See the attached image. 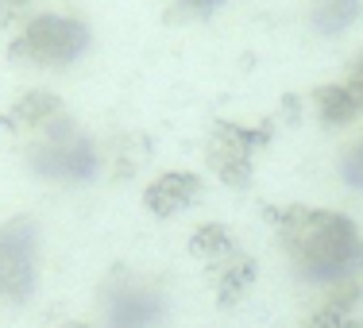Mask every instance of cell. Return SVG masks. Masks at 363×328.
<instances>
[{
	"mask_svg": "<svg viewBox=\"0 0 363 328\" xmlns=\"http://www.w3.org/2000/svg\"><path fill=\"white\" fill-rule=\"evenodd\" d=\"M363 16V0H309V28L325 39H336L344 35L348 28H356Z\"/></svg>",
	"mask_w": 363,
	"mask_h": 328,
	"instance_id": "cell-11",
	"label": "cell"
},
{
	"mask_svg": "<svg viewBox=\"0 0 363 328\" xmlns=\"http://www.w3.org/2000/svg\"><path fill=\"white\" fill-rule=\"evenodd\" d=\"M62 120H70L62 97L50 89H28L16 97V105L8 108V128L12 132H23V135H47L50 128H58Z\"/></svg>",
	"mask_w": 363,
	"mask_h": 328,
	"instance_id": "cell-9",
	"label": "cell"
},
{
	"mask_svg": "<svg viewBox=\"0 0 363 328\" xmlns=\"http://www.w3.org/2000/svg\"><path fill=\"white\" fill-rule=\"evenodd\" d=\"M267 220L309 286L328 290L344 278H363V236L352 217L313 205H279L267 209Z\"/></svg>",
	"mask_w": 363,
	"mask_h": 328,
	"instance_id": "cell-1",
	"label": "cell"
},
{
	"mask_svg": "<svg viewBox=\"0 0 363 328\" xmlns=\"http://www.w3.org/2000/svg\"><path fill=\"white\" fill-rule=\"evenodd\" d=\"M147 154H151V143H147L143 135H135V132L112 135V143H108V151H105L108 174L120 178V182H124V178H135V174L143 170Z\"/></svg>",
	"mask_w": 363,
	"mask_h": 328,
	"instance_id": "cell-13",
	"label": "cell"
},
{
	"mask_svg": "<svg viewBox=\"0 0 363 328\" xmlns=\"http://www.w3.org/2000/svg\"><path fill=\"white\" fill-rule=\"evenodd\" d=\"M340 174H344V182L356 189V193H363V135L340 154Z\"/></svg>",
	"mask_w": 363,
	"mask_h": 328,
	"instance_id": "cell-15",
	"label": "cell"
},
{
	"mask_svg": "<svg viewBox=\"0 0 363 328\" xmlns=\"http://www.w3.org/2000/svg\"><path fill=\"white\" fill-rule=\"evenodd\" d=\"M62 328H89V324H82V321H70V324H62Z\"/></svg>",
	"mask_w": 363,
	"mask_h": 328,
	"instance_id": "cell-18",
	"label": "cell"
},
{
	"mask_svg": "<svg viewBox=\"0 0 363 328\" xmlns=\"http://www.w3.org/2000/svg\"><path fill=\"white\" fill-rule=\"evenodd\" d=\"M174 8L182 16H189V20H209V16H217L224 8V0H174Z\"/></svg>",
	"mask_w": 363,
	"mask_h": 328,
	"instance_id": "cell-17",
	"label": "cell"
},
{
	"mask_svg": "<svg viewBox=\"0 0 363 328\" xmlns=\"http://www.w3.org/2000/svg\"><path fill=\"white\" fill-rule=\"evenodd\" d=\"M28 162L39 178H47V182L82 186V182H93L97 170L105 166V151H101L74 120H62L58 128H50L47 135L35 140V147L28 151Z\"/></svg>",
	"mask_w": 363,
	"mask_h": 328,
	"instance_id": "cell-4",
	"label": "cell"
},
{
	"mask_svg": "<svg viewBox=\"0 0 363 328\" xmlns=\"http://www.w3.org/2000/svg\"><path fill=\"white\" fill-rule=\"evenodd\" d=\"M201 189H205V182L194 170H162V174L151 178L143 189V209L159 220H170V217H178L182 209L201 201Z\"/></svg>",
	"mask_w": 363,
	"mask_h": 328,
	"instance_id": "cell-8",
	"label": "cell"
},
{
	"mask_svg": "<svg viewBox=\"0 0 363 328\" xmlns=\"http://www.w3.org/2000/svg\"><path fill=\"white\" fill-rule=\"evenodd\" d=\"M167 301L162 290L135 274H112L105 286V328H159Z\"/></svg>",
	"mask_w": 363,
	"mask_h": 328,
	"instance_id": "cell-6",
	"label": "cell"
},
{
	"mask_svg": "<svg viewBox=\"0 0 363 328\" xmlns=\"http://www.w3.org/2000/svg\"><path fill=\"white\" fill-rule=\"evenodd\" d=\"M306 328H363V321H356L352 313H340V309H328V305H317L309 313Z\"/></svg>",
	"mask_w": 363,
	"mask_h": 328,
	"instance_id": "cell-16",
	"label": "cell"
},
{
	"mask_svg": "<svg viewBox=\"0 0 363 328\" xmlns=\"http://www.w3.org/2000/svg\"><path fill=\"white\" fill-rule=\"evenodd\" d=\"M313 108L321 128H348L363 116V50H356L340 81H325L313 89Z\"/></svg>",
	"mask_w": 363,
	"mask_h": 328,
	"instance_id": "cell-7",
	"label": "cell"
},
{
	"mask_svg": "<svg viewBox=\"0 0 363 328\" xmlns=\"http://www.w3.org/2000/svg\"><path fill=\"white\" fill-rule=\"evenodd\" d=\"M89 23L66 12H35L8 43V55L35 70H66L89 50Z\"/></svg>",
	"mask_w": 363,
	"mask_h": 328,
	"instance_id": "cell-2",
	"label": "cell"
},
{
	"mask_svg": "<svg viewBox=\"0 0 363 328\" xmlns=\"http://www.w3.org/2000/svg\"><path fill=\"white\" fill-rule=\"evenodd\" d=\"M189 251H194V259H201L205 266H217L224 263V259H232L240 251L236 247V236H232L228 224H217V220H205L194 228V236H189Z\"/></svg>",
	"mask_w": 363,
	"mask_h": 328,
	"instance_id": "cell-12",
	"label": "cell"
},
{
	"mask_svg": "<svg viewBox=\"0 0 363 328\" xmlns=\"http://www.w3.org/2000/svg\"><path fill=\"white\" fill-rule=\"evenodd\" d=\"M255 274H259V266L247 251H236L232 259L217 263L213 266V290H217V301L224 309H232L236 301H244L255 286Z\"/></svg>",
	"mask_w": 363,
	"mask_h": 328,
	"instance_id": "cell-10",
	"label": "cell"
},
{
	"mask_svg": "<svg viewBox=\"0 0 363 328\" xmlns=\"http://www.w3.org/2000/svg\"><path fill=\"white\" fill-rule=\"evenodd\" d=\"M274 120H217L205 135V162L228 189H244L255 174V159L274 143Z\"/></svg>",
	"mask_w": 363,
	"mask_h": 328,
	"instance_id": "cell-3",
	"label": "cell"
},
{
	"mask_svg": "<svg viewBox=\"0 0 363 328\" xmlns=\"http://www.w3.org/2000/svg\"><path fill=\"white\" fill-rule=\"evenodd\" d=\"M31 16H35V0H0V28L12 31V35L28 28Z\"/></svg>",
	"mask_w": 363,
	"mask_h": 328,
	"instance_id": "cell-14",
	"label": "cell"
},
{
	"mask_svg": "<svg viewBox=\"0 0 363 328\" xmlns=\"http://www.w3.org/2000/svg\"><path fill=\"white\" fill-rule=\"evenodd\" d=\"M39 278V232L35 220L16 217L0 228V298H31Z\"/></svg>",
	"mask_w": 363,
	"mask_h": 328,
	"instance_id": "cell-5",
	"label": "cell"
}]
</instances>
